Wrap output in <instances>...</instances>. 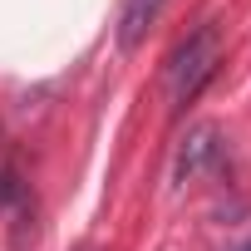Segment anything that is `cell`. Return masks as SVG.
<instances>
[{
	"label": "cell",
	"mask_w": 251,
	"mask_h": 251,
	"mask_svg": "<svg viewBox=\"0 0 251 251\" xmlns=\"http://www.w3.org/2000/svg\"><path fill=\"white\" fill-rule=\"evenodd\" d=\"M15 197H20V177H15V173H0V207L15 202Z\"/></svg>",
	"instance_id": "277c9868"
},
{
	"label": "cell",
	"mask_w": 251,
	"mask_h": 251,
	"mask_svg": "<svg viewBox=\"0 0 251 251\" xmlns=\"http://www.w3.org/2000/svg\"><path fill=\"white\" fill-rule=\"evenodd\" d=\"M212 148H217V128L212 123H202V128H192V138L182 143V153H177V168H173V182L182 187L187 177H197V168L212 158Z\"/></svg>",
	"instance_id": "3957f363"
},
{
	"label": "cell",
	"mask_w": 251,
	"mask_h": 251,
	"mask_svg": "<svg viewBox=\"0 0 251 251\" xmlns=\"http://www.w3.org/2000/svg\"><path fill=\"white\" fill-rule=\"evenodd\" d=\"M217 64H222V35H217V25H202L182 50H177V59H173V103H187L212 74H217Z\"/></svg>",
	"instance_id": "6da1fadb"
},
{
	"label": "cell",
	"mask_w": 251,
	"mask_h": 251,
	"mask_svg": "<svg viewBox=\"0 0 251 251\" xmlns=\"http://www.w3.org/2000/svg\"><path fill=\"white\" fill-rule=\"evenodd\" d=\"M241 251H251V246H241Z\"/></svg>",
	"instance_id": "5b68a950"
},
{
	"label": "cell",
	"mask_w": 251,
	"mask_h": 251,
	"mask_svg": "<svg viewBox=\"0 0 251 251\" xmlns=\"http://www.w3.org/2000/svg\"><path fill=\"white\" fill-rule=\"evenodd\" d=\"M163 5H168V0H128V5H123V20H118V45L138 50L143 35L153 30V20L163 15Z\"/></svg>",
	"instance_id": "7a4b0ae2"
}]
</instances>
